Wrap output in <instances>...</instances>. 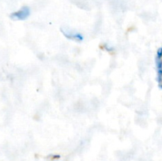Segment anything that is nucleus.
I'll list each match as a JSON object with an SVG mask.
<instances>
[{
  "label": "nucleus",
  "mask_w": 162,
  "mask_h": 161,
  "mask_svg": "<svg viewBox=\"0 0 162 161\" xmlns=\"http://www.w3.org/2000/svg\"><path fill=\"white\" fill-rule=\"evenodd\" d=\"M29 14H30V9L28 7H23L19 11L12 13L10 15V17L14 20L22 21L26 19L29 16Z\"/></svg>",
  "instance_id": "1"
},
{
  "label": "nucleus",
  "mask_w": 162,
  "mask_h": 161,
  "mask_svg": "<svg viewBox=\"0 0 162 161\" xmlns=\"http://www.w3.org/2000/svg\"><path fill=\"white\" fill-rule=\"evenodd\" d=\"M157 67L159 85L162 88V48L159 49L157 54Z\"/></svg>",
  "instance_id": "2"
}]
</instances>
